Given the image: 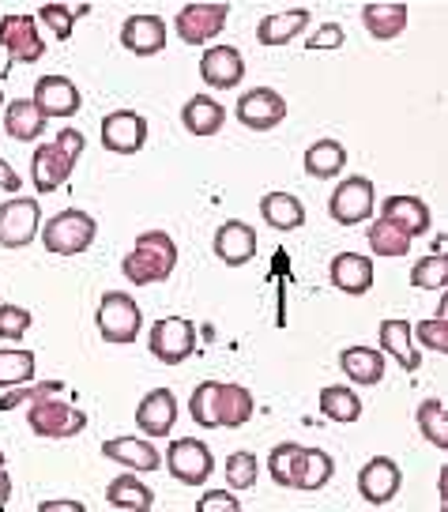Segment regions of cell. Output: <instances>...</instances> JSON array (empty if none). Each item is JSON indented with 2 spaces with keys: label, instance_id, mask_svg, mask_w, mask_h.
Masks as SVG:
<instances>
[{
  "label": "cell",
  "instance_id": "obj_46",
  "mask_svg": "<svg viewBox=\"0 0 448 512\" xmlns=\"http://www.w3.org/2000/svg\"><path fill=\"white\" fill-rule=\"evenodd\" d=\"M196 512H241V505L230 490H208L196 501Z\"/></svg>",
  "mask_w": 448,
  "mask_h": 512
},
{
  "label": "cell",
  "instance_id": "obj_39",
  "mask_svg": "<svg viewBox=\"0 0 448 512\" xmlns=\"http://www.w3.org/2000/svg\"><path fill=\"white\" fill-rule=\"evenodd\" d=\"M256 475H260V464H256L253 452L238 448V452L226 456V486H234V490H253Z\"/></svg>",
  "mask_w": 448,
  "mask_h": 512
},
{
  "label": "cell",
  "instance_id": "obj_24",
  "mask_svg": "<svg viewBox=\"0 0 448 512\" xmlns=\"http://www.w3.org/2000/svg\"><path fill=\"white\" fill-rule=\"evenodd\" d=\"M309 27V8H287V12H272L256 23V42L260 46H287Z\"/></svg>",
  "mask_w": 448,
  "mask_h": 512
},
{
  "label": "cell",
  "instance_id": "obj_2",
  "mask_svg": "<svg viewBox=\"0 0 448 512\" xmlns=\"http://www.w3.org/2000/svg\"><path fill=\"white\" fill-rule=\"evenodd\" d=\"M174 268H177V245L166 230H147V234H140L136 245H132V253L121 264L128 283H136V287L162 283V279L174 275Z\"/></svg>",
  "mask_w": 448,
  "mask_h": 512
},
{
  "label": "cell",
  "instance_id": "obj_10",
  "mask_svg": "<svg viewBox=\"0 0 448 512\" xmlns=\"http://www.w3.org/2000/svg\"><path fill=\"white\" fill-rule=\"evenodd\" d=\"M230 4H189L174 16V31L185 46H204L226 27Z\"/></svg>",
  "mask_w": 448,
  "mask_h": 512
},
{
  "label": "cell",
  "instance_id": "obj_47",
  "mask_svg": "<svg viewBox=\"0 0 448 512\" xmlns=\"http://www.w3.org/2000/svg\"><path fill=\"white\" fill-rule=\"evenodd\" d=\"M343 27L339 23H324L317 34H309V49H339L343 46Z\"/></svg>",
  "mask_w": 448,
  "mask_h": 512
},
{
  "label": "cell",
  "instance_id": "obj_50",
  "mask_svg": "<svg viewBox=\"0 0 448 512\" xmlns=\"http://www.w3.org/2000/svg\"><path fill=\"white\" fill-rule=\"evenodd\" d=\"M8 497H12V479H8V471H0V512L8 509Z\"/></svg>",
  "mask_w": 448,
  "mask_h": 512
},
{
  "label": "cell",
  "instance_id": "obj_30",
  "mask_svg": "<svg viewBox=\"0 0 448 512\" xmlns=\"http://www.w3.org/2000/svg\"><path fill=\"white\" fill-rule=\"evenodd\" d=\"M260 215H264V223L272 226V230H298L305 223V208L298 196H290V192H268L264 200H260Z\"/></svg>",
  "mask_w": 448,
  "mask_h": 512
},
{
  "label": "cell",
  "instance_id": "obj_27",
  "mask_svg": "<svg viewBox=\"0 0 448 512\" xmlns=\"http://www.w3.org/2000/svg\"><path fill=\"white\" fill-rule=\"evenodd\" d=\"M4 132L19 140V144H34L42 132H46V117L38 113L31 98H16V102H8V110H4Z\"/></svg>",
  "mask_w": 448,
  "mask_h": 512
},
{
  "label": "cell",
  "instance_id": "obj_5",
  "mask_svg": "<svg viewBox=\"0 0 448 512\" xmlns=\"http://www.w3.org/2000/svg\"><path fill=\"white\" fill-rule=\"evenodd\" d=\"M373 204H377L373 181L362 174H354V177H343L336 189H332V196H328V215H332L339 226H358L373 215Z\"/></svg>",
  "mask_w": 448,
  "mask_h": 512
},
{
  "label": "cell",
  "instance_id": "obj_7",
  "mask_svg": "<svg viewBox=\"0 0 448 512\" xmlns=\"http://www.w3.org/2000/svg\"><path fill=\"white\" fill-rule=\"evenodd\" d=\"M27 426H31L38 437L61 441V437H76V433L87 430V415H83L80 407H72V403H64V400H42V403H31Z\"/></svg>",
  "mask_w": 448,
  "mask_h": 512
},
{
  "label": "cell",
  "instance_id": "obj_6",
  "mask_svg": "<svg viewBox=\"0 0 448 512\" xmlns=\"http://www.w3.org/2000/svg\"><path fill=\"white\" fill-rule=\"evenodd\" d=\"M151 354L162 366H181L192 351H196V324L185 317H162L151 324V339H147Z\"/></svg>",
  "mask_w": 448,
  "mask_h": 512
},
{
  "label": "cell",
  "instance_id": "obj_13",
  "mask_svg": "<svg viewBox=\"0 0 448 512\" xmlns=\"http://www.w3.org/2000/svg\"><path fill=\"white\" fill-rule=\"evenodd\" d=\"M0 46L8 49V57L19 64L42 61V53H46V42H42V34H38L34 16H4L0 19Z\"/></svg>",
  "mask_w": 448,
  "mask_h": 512
},
{
  "label": "cell",
  "instance_id": "obj_20",
  "mask_svg": "<svg viewBox=\"0 0 448 512\" xmlns=\"http://www.w3.org/2000/svg\"><path fill=\"white\" fill-rule=\"evenodd\" d=\"M215 253L223 264L230 268H241L256 256V230L241 219H226L219 230H215Z\"/></svg>",
  "mask_w": 448,
  "mask_h": 512
},
{
  "label": "cell",
  "instance_id": "obj_33",
  "mask_svg": "<svg viewBox=\"0 0 448 512\" xmlns=\"http://www.w3.org/2000/svg\"><path fill=\"white\" fill-rule=\"evenodd\" d=\"M381 354H392L407 373L418 369V351L411 347V320H384L381 324Z\"/></svg>",
  "mask_w": 448,
  "mask_h": 512
},
{
  "label": "cell",
  "instance_id": "obj_29",
  "mask_svg": "<svg viewBox=\"0 0 448 512\" xmlns=\"http://www.w3.org/2000/svg\"><path fill=\"white\" fill-rule=\"evenodd\" d=\"M339 366L343 373L351 377L354 384H381L384 381V354L377 347H347V351L339 354Z\"/></svg>",
  "mask_w": 448,
  "mask_h": 512
},
{
  "label": "cell",
  "instance_id": "obj_17",
  "mask_svg": "<svg viewBox=\"0 0 448 512\" xmlns=\"http://www.w3.org/2000/svg\"><path fill=\"white\" fill-rule=\"evenodd\" d=\"M121 46L136 57H155L166 49V23L151 12H140V16H128L125 27H121Z\"/></svg>",
  "mask_w": 448,
  "mask_h": 512
},
{
  "label": "cell",
  "instance_id": "obj_15",
  "mask_svg": "<svg viewBox=\"0 0 448 512\" xmlns=\"http://www.w3.org/2000/svg\"><path fill=\"white\" fill-rule=\"evenodd\" d=\"M34 106L42 117H76L83 106L80 98V87L68 80V76H42V80L34 83Z\"/></svg>",
  "mask_w": 448,
  "mask_h": 512
},
{
  "label": "cell",
  "instance_id": "obj_25",
  "mask_svg": "<svg viewBox=\"0 0 448 512\" xmlns=\"http://www.w3.org/2000/svg\"><path fill=\"white\" fill-rule=\"evenodd\" d=\"M332 475H336V464L324 448H302L294 460V471H290V490H320V486H328Z\"/></svg>",
  "mask_w": 448,
  "mask_h": 512
},
{
  "label": "cell",
  "instance_id": "obj_9",
  "mask_svg": "<svg viewBox=\"0 0 448 512\" xmlns=\"http://www.w3.org/2000/svg\"><path fill=\"white\" fill-rule=\"evenodd\" d=\"M166 471L177 482H185V486H204L211 479V471H215V456H211V448L204 441L181 437V441L166 448Z\"/></svg>",
  "mask_w": 448,
  "mask_h": 512
},
{
  "label": "cell",
  "instance_id": "obj_36",
  "mask_svg": "<svg viewBox=\"0 0 448 512\" xmlns=\"http://www.w3.org/2000/svg\"><path fill=\"white\" fill-rule=\"evenodd\" d=\"M369 253L377 256H407L411 253V238L396 230V226L388 223V219H377V223L369 226Z\"/></svg>",
  "mask_w": 448,
  "mask_h": 512
},
{
  "label": "cell",
  "instance_id": "obj_4",
  "mask_svg": "<svg viewBox=\"0 0 448 512\" xmlns=\"http://www.w3.org/2000/svg\"><path fill=\"white\" fill-rule=\"evenodd\" d=\"M98 336L106 343H132L144 328V313L136 298H128L125 290H106L102 302H98Z\"/></svg>",
  "mask_w": 448,
  "mask_h": 512
},
{
  "label": "cell",
  "instance_id": "obj_8",
  "mask_svg": "<svg viewBox=\"0 0 448 512\" xmlns=\"http://www.w3.org/2000/svg\"><path fill=\"white\" fill-rule=\"evenodd\" d=\"M42 226V208L34 196H12L8 204H0V245L4 249H23L38 238Z\"/></svg>",
  "mask_w": 448,
  "mask_h": 512
},
{
  "label": "cell",
  "instance_id": "obj_11",
  "mask_svg": "<svg viewBox=\"0 0 448 512\" xmlns=\"http://www.w3.org/2000/svg\"><path fill=\"white\" fill-rule=\"evenodd\" d=\"M238 121L245 128H253V132H268V128L283 125V117H287V98L272 91V87H253V91H245L238 95Z\"/></svg>",
  "mask_w": 448,
  "mask_h": 512
},
{
  "label": "cell",
  "instance_id": "obj_31",
  "mask_svg": "<svg viewBox=\"0 0 448 512\" xmlns=\"http://www.w3.org/2000/svg\"><path fill=\"white\" fill-rule=\"evenodd\" d=\"M320 415L339 422V426H351V422L362 418V396L347 384H328L320 392Z\"/></svg>",
  "mask_w": 448,
  "mask_h": 512
},
{
  "label": "cell",
  "instance_id": "obj_44",
  "mask_svg": "<svg viewBox=\"0 0 448 512\" xmlns=\"http://www.w3.org/2000/svg\"><path fill=\"white\" fill-rule=\"evenodd\" d=\"M31 328V313L23 305H0V336L4 339H23Z\"/></svg>",
  "mask_w": 448,
  "mask_h": 512
},
{
  "label": "cell",
  "instance_id": "obj_43",
  "mask_svg": "<svg viewBox=\"0 0 448 512\" xmlns=\"http://www.w3.org/2000/svg\"><path fill=\"white\" fill-rule=\"evenodd\" d=\"M411 332L418 336V343L433 354H448V328H445V317H433V320H422V324H411Z\"/></svg>",
  "mask_w": 448,
  "mask_h": 512
},
{
  "label": "cell",
  "instance_id": "obj_42",
  "mask_svg": "<svg viewBox=\"0 0 448 512\" xmlns=\"http://www.w3.org/2000/svg\"><path fill=\"white\" fill-rule=\"evenodd\" d=\"M57 392H61V381H46V384H38V388H12L8 396H0V411H16L19 403L53 400Z\"/></svg>",
  "mask_w": 448,
  "mask_h": 512
},
{
  "label": "cell",
  "instance_id": "obj_21",
  "mask_svg": "<svg viewBox=\"0 0 448 512\" xmlns=\"http://www.w3.org/2000/svg\"><path fill=\"white\" fill-rule=\"evenodd\" d=\"M102 456L106 460H113V464H125L128 475L132 471H140V475H147V471H159V448L151 445V441H144V437H110L106 445H102Z\"/></svg>",
  "mask_w": 448,
  "mask_h": 512
},
{
  "label": "cell",
  "instance_id": "obj_28",
  "mask_svg": "<svg viewBox=\"0 0 448 512\" xmlns=\"http://www.w3.org/2000/svg\"><path fill=\"white\" fill-rule=\"evenodd\" d=\"M362 23H366V31L373 34L377 42L400 38V34L407 31V4H392V0L366 4V8H362Z\"/></svg>",
  "mask_w": 448,
  "mask_h": 512
},
{
  "label": "cell",
  "instance_id": "obj_49",
  "mask_svg": "<svg viewBox=\"0 0 448 512\" xmlns=\"http://www.w3.org/2000/svg\"><path fill=\"white\" fill-rule=\"evenodd\" d=\"M38 512H87L80 501H42Z\"/></svg>",
  "mask_w": 448,
  "mask_h": 512
},
{
  "label": "cell",
  "instance_id": "obj_35",
  "mask_svg": "<svg viewBox=\"0 0 448 512\" xmlns=\"http://www.w3.org/2000/svg\"><path fill=\"white\" fill-rule=\"evenodd\" d=\"M418 430L430 441L433 448H448V418H445V400H430L418 403Z\"/></svg>",
  "mask_w": 448,
  "mask_h": 512
},
{
  "label": "cell",
  "instance_id": "obj_12",
  "mask_svg": "<svg viewBox=\"0 0 448 512\" xmlns=\"http://www.w3.org/2000/svg\"><path fill=\"white\" fill-rule=\"evenodd\" d=\"M147 144V121L136 110H113L102 117V147L113 155H136Z\"/></svg>",
  "mask_w": 448,
  "mask_h": 512
},
{
  "label": "cell",
  "instance_id": "obj_37",
  "mask_svg": "<svg viewBox=\"0 0 448 512\" xmlns=\"http://www.w3.org/2000/svg\"><path fill=\"white\" fill-rule=\"evenodd\" d=\"M34 351H0V388H23L34 377Z\"/></svg>",
  "mask_w": 448,
  "mask_h": 512
},
{
  "label": "cell",
  "instance_id": "obj_45",
  "mask_svg": "<svg viewBox=\"0 0 448 512\" xmlns=\"http://www.w3.org/2000/svg\"><path fill=\"white\" fill-rule=\"evenodd\" d=\"M83 144H87V140H83L80 128H68V125H64L61 132H57V140H53V147H57L72 166H76V159L83 155Z\"/></svg>",
  "mask_w": 448,
  "mask_h": 512
},
{
  "label": "cell",
  "instance_id": "obj_22",
  "mask_svg": "<svg viewBox=\"0 0 448 512\" xmlns=\"http://www.w3.org/2000/svg\"><path fill=\"white\" fill-rule=\"evenodd\" d=\"M328 275H332V287H339L343 294H366L369 287H373V260H369L366 253H339L336 260H332V268H328Z\"/></svg>",
  "mask_w": 448,
  "mask_h": 512
},
{
  "label": "cell",
  "instance_id": "obj_16",
  "mask_svg": "<svg viewBox=\"0 0 448 512\" xmlns=\"http://www.w3.org/2000/svg\"><path fill=\"white\" fill-rule=\"evenodd\" d=\"M200 76L215 91H234L245 80V57L234 46H211L200 57Z\"/></svg>",
  "mask_w": 448,
  "mask_h": 512
},
{
  "label": "cell",
  "instance_id": "obj_23",
  "mask_svg": "<svg viewBox=\"0 0 448 512\" xmlns=\"http://www.w3.org/2000/svg\"><path fill=\"white\" fill-rule=\"evenodd\" d=\"M72 170H76V166L64 159L53 144H38V151L31 155V181H34V189L42 192V196L61 189L64 181L72 177Z\"/></svg>",
  "mask_w": 448,
  "mask_h": 512
},
{
  "label": "cell",
  "instance_id": "obj_52",
  "mask_svg": "<svg viewBox=\"0 0 448 512\" xmlns=\"http://www.w3.org/2000/svg\"><path fill=\"white\" fill-rule=\"evenodd\" d=\"M0 471H4V452H0Z\"/></svg>",
  "mask_w": 448,
  "mask_h": 512
},
{
  "label": "cell",
  "instance_id": "obj_18",
  "mask_svg": "<svg viewBox=\"0 0 448 512\" xmlns=\"http://www.w3.org/2000/svg\"><path fill=\"white\" fill-rule=\"evenodd\" d=\"M381 219H388V223L396 226V230H403L411 241L422 238V234H430V226H433L430 208H426V200H418V196H388L381 204Z\"/></svg>",
  "mask_w": 448,
  "mask_h": 512
},
{
  "label": "cell",
  "instance_id": "obj_34",
  "mask_svg": "<svg viewBox=\"0 0 448 512\" xmlns=\"http://www.w3.org/2000/svg\"><path fill=\"white\" fill-rule=\"evenodd\" d=\"M343 166H347V147L339 144V140H317L305 151V174L309 177L328 181V177L343 174Z\"/></svg>",
  "mask_w": 448,
  "mask_h": 512
},
{
  "label": "cell",
  "instance_id": "obj_38",
  "mask_svg": "<svg viewBox=\"0 0 448 512\" xmlns=\"http://www.w3.org/2000/svg\"><path fill=\"white\" fill-rule=\"evenodd\" d=\"M87 12H91V4H76V8H68V4H42V8H38V19L49 27V34H57L61 42H68L76 19L87 16Z\"/></svg>",
  "mask_w": 448,
  "mask_h": 512
},
{
  "label": "cell",
  "instance_id": "obj_41",
  "mask_svg": "<svg viewBox=\"0 0 448 512\" xmlns=\"http://www.w3.org/2000/svg\"><path fill=\"white\" fill-rule=\"evenodd\" d=\"M298 452H302L298 441H283V445L272 448V456H268V475L275 479V486H290V471H294Z\"/></svg>",
  "mask_w": 448,
  "mask_h": 512
},
{
  "label": "cell",
  "instance_id": "obj_48",
  "mask_svg": "<svg viewBox=\"0 0 448 512\" xmlns=\"http://www.w3.org/2000/svg\"><path fill=\"white\" fill-rule=\"evenodd\" d=\"M0 189H4V192H19V189H23V181H19V174H16V170H12V166H8L4 159H0Z\"/></svg>",
  "mask_w": 448,
  "mask_h": 512
},
{
  "label": "cell",
  "instance_id": "obj_19",
  "mask_svg": "<svg viewBox=\"0 0 448 512\" xmlns=\"http://www.w3.org/2000/svg\"><path fill=\"white\" fill-rule=\"evenodd\" d=\"M177 422V396L170 388H155L147 392L140 407H136V426L147 433V437H166Z\"/></svg>",
  "mask_w": 448,
  "mask_h": 512
},
{
  "label": "cell",
  "instance_id": "obj_40",
  "mask_svg": "<svg viewBox=\"0 0 448 512\" xmlns=\"http://www.w3.org/2000/svg\"><path fill=\"white\" fill-rule=\"evenodd\" d=\"M411 283L418 290H441L448 283V260L445 253H433V256H422L415 264V272H411Z\"/></svg>",
  "mask_w": 448,
  "mask_h": 512
},
{
  "label": "cell",
  "instance_id": "obj_26",
  "mask_svg": "<svg viewBox=\"0 0 448 512\" xmlns=\"http://www.w3.org/2000/svg\"><path fill=\"white\" fill-rule=\"evenodd\" d=\"M181 125L189 128L192 136H215L226 125V110L219 98L211 95H192L181 110Z\"/></svg>",
  "mask_w": 448,
  "mask_h": 512
},
{
  "label": "cell",
  "instance_id": "obj_3",
  "mask_svg": "<svg viewBox=\"0 0 448 512\" xmlns=\"http://www.w3.org/2000/svg\"><path fill=\"white\" fill-rule=\"evenodd\" d=\"M95 234H98L95 215H87L80 208H64L42 226V245L53 256H80L95 245Z\"/></svg>",
  "mask_w": 448,
  "mask_h": 512
},
{
  "label": "cell",
  "instance_id": "obj_14",
  "mask_svg": "<svg viewBox=\"0 0 448 512\" xmlns=\"http://www.w3.org/2000/svg\"><path fill=\"white\" fill-rule=\"evenodd\" d=\"M403 471L392 456H373L362 471H358V494L366 497L369 505H388L392 497L400 494Z\"/></svg>",
  "mask_w": 448,
  "mask_h": 512
},
{
  "label": "cell",
  "instance_id": "obj_32",
  "mask_svg": "<svg viewBox=\"0 0 448 512\" xmlns=\"http://www.w3.org/2000/svg\"><path fill=\"white\" fill-rule=\"evenodd\" d=\"M106 501H110L113 509H128V512H151L155 505V494H151V486L136 479V475H117V479L106 486Z\"/></svg>",
  "mask_w": 448,
  "mask_h": 512
},
{
  "label": "cell",
  "instance_id": "obj_1",
  "mask_svg": "<svg viewBox=\"0 0 448 512\" xmlns=\"http://www.w3.org/2000/svg\"><path fill=\"white\" fill-rule=\"evenodd\" d=\"M256 411L253 392L245 384H219L204 381L196 384V392L189 396V415L196 426H208V430H238L245 426Z\"/></svg>",
  "mask_w": 448,
  "mask_h": 512
},
{
  "label": "cell",
  "instance_id": "obj_51",
  "mask_svg": "<svg viewBox=\"0 0 448 512\" xmlns=\"http://www.w3.org/2000/svg\"><path fill=\"white\" fill-rule=\"evenodd\" d=\"M0 110H4V91H0Z\"/></svg>",
  "mask_w": 448,
  "mask_h": 512
}]
</instances>
